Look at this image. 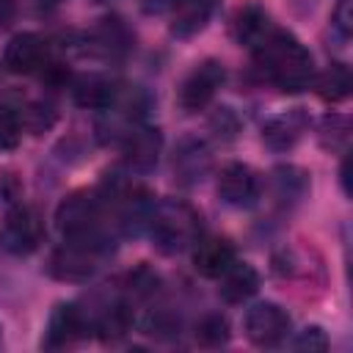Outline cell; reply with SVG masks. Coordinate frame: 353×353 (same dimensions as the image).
<instances>
[{
    "label": "cell",
    "instance_id": "cell-1",
    "mask_svg": "<svg viewBox=\"0 0 353 353\" xmlns=\"http://www.w3.org/2000/svg\"><path fill=\"white\" fill-rule=\"evenodd\" d=\"M254 61L273 85L290 94L309 88L314 80L312 52L287 30L273 28V33L254 50Z\"/></svg>",
    "mask_w": 353,
    "mask_h": 353
},
{
    "label": "cell",
    "instance_id": "cell-2",
    "mask_svg": "<svg viewBox=\"0 0 353 353\" xmlns=\"http://www.w3.org/2000/svg\"><path fill=\"white\" fill-rule=\"evenodd\" d=\"M149 232L154 240V248L160 254H176L199 234V215L179 201H163L154 204L149 215Z\"/></svg>",
    "mask_w": 353,
    "mask_h": 353
},
{
    "label": "cell",
    "instance_id": "cell-3",
    "mask_svg": "<svg viewBox=\"0 0 353 353\" xmlns=\"http://www.w3.org/2000/svg\"><path fill=\"white\" fill-rule=\"evenodd\" d=\"M102 218V199L88 190H77L66 196L55 210V223L66 240H85L97 243V226Z\"/></svg>",
    "mask_w": 353,
    "mask_h": 353
},
{
    "label": "cell",
    "instance_id": "cell-4",
    "mask_svg": "<svg viewBox=\"0 0 353 353\" xmlns=\"http://www.w3.org/2000/svg\"><path fill=\"white\" fill-rule=\"evenodd\" d=\"M223 80H226V69H223L221 61H204V63H199L182 80V85H179V97H176L179 99V108L185 113L204 110L212 102V97L218 94V88L223 85Z\"/></svg>",
    "mask_w": 353,
    "mask_h": 353
},
{
    "label": "cell",
    "instance_id": "cell-5",
    "mask_svg": "<svg viewBox=\"0 0 353 353\" xmlns=\"http://www.w3.org/2000/svg\"><path fill=\"white\" fill-rule=\"evenodd\" d=\"M47 270L58 281H88L97 270V243L66 240L50 254Z\"/></svg>",
    "mask_w": 353,
    "mask_h": 353
},
{
    "label": "cell",
    "instance_id": "cell-6",
    "mask_svg": "<svg viewBox=\"0 0 353 353\" xmlns=\"http://www.w3.org/2000/svg\"><path fill=\"white\" fill-rule=\"evenodd\" d=\"M41 237H44V229H41V218L36 215V210L19 204V207H11L6 212V221L0 229V243L6 251L30 254L39 248Z\"/></svg>",
    "mask_w": 353,
    "mask_h": 353
},
{
    "label": "cell",
    "instance_id": "cell-7",
    "mask_svg": "<svg viewBox=\"0 0 353 353\" xmlns=\"http://www.w3.org/2000/svg\"><path fill=\"white\" fill-rule=\"evenodd\" d=\"M245 336L259 345V347H276L279 342H284L287 331H290V317L281 306L276 303H256L245 312L243 320Z\"/></svg>",
    "mask_w": 353,
    "mask_h": 353
},
{
    "label": "cell",
    "instance_id": "cell-8",
    "mask_svg": "<svg viewBox=\"0 0 353 353\" xmlns=\"http://www.w3.org/2000/svg\"><path fill=\"white\" fill-rule=\"evenodd\" d=\"M160 149H163V135L157 127H146V124H135L124 132L121 138V152H124V163L132 171H152L160 160Z\"/></svg>",
    "mask_w": 353,
    "mask_h": 353
},
{
    "label": "cell",
    "instance_id": "cell-9",
    "mask_svg": "<svg viewBox=\"0 0 353 353\" xmlns=\"http://www.w3.org/2000/svg\"><path fill=\"white\" fill-rule=\"evenodd\" d=\"M47 63V41L39 33H17L3 50V66L14 74L39 72Z\"/></svg>",
    "mask_w": 353,
    "mask_h": 353
},
{
    "label": "cell",
    "instance_id": "cell-10",
    "mask_svg": "<svg viewBox=\"0 0 353 353\" xmlns=\"http://www.w3.org/2000/svg\"><path fill=\"white\" fill-rule=\"evenodd\" d=\"M218 196L229 207H248L256 199V176L243 163H226L218 176Z\"/></svg>",
    "mask_w": 353,
    "mask_h": 353
},
{
    "label": "cell",
    "instance_id": "cell-11",
    "mask_svg": "<svg viewBox=\"0 0 353 353\" xmlns=\"http://www.w3.org/2000/svg\"><path fill=\"white\" fill-rule=\"evenodd\" d=\"M306 127H309V119H306L303 110H287V113L270 119L262 127V141L273 152H287V149H292L301 141V135L306 132Z\"/></svg>",
    "mask_w": 353,
    "mask_h": 353
},
{
    "label": "cell",
    "instance_id": "cell-12",
    "mask_svg": "<svg viewBox=\"0 0 353 353\" xmlns=\"http://www.w3.org/2000/svg\"><path fill=\"white\" fill-rule=\"evenodd\" d=\"M83 314L74 303H58L50 314L47 334H44V347H66L77 336H83Z\"/></svg>",
    "mask_w": 353,
    "mask_h": 353
},
{
    "label": "cell",
    "instance_id": "cell-13",
    "mask_svg": "<svg viewBox=\"0 0 353 353\" xmlns=\"http://www.w3.org/2000/svg\"><path fill=\"white\" fill-rule=\"evenodd\" d=\"M232 262H234V248L229 245V240H223V237H201V240H196L193 268L201 276L218 279Z\"/></svg>",
    "mask_w": 353,
    "mask_h": 353
},
{
    "label": "cell",
    "instance_id": "cell-14",
    "mask_svg": "<svg viewBox=\"0 0 353 353\" xmlns=\"http://www.w3.org/2000/svg\"><path fill=\"white\" fill-rule=\"evenodd\" d=\"M259 290V273L245 265V262H232L221 276H218V295L226 303H243Z\"/></svg>",
    "mask_w": 353,
    "mask_h": 353
},
{
    "label": "cell",
    "instance_id": "cell-15",
    "mask_svg": "<svg viewBox=\"0 0 353 353\" xmlns=\"http://www.w3.org/2000/svg\"><path fill=\"white\" fill-rule=\"evenodd\" d=\"M210 149L204 141H182L174 154V174L182 185H196L210 171Z\"/></svg>",
    "mask_w": 353,
    "mask_h": 353
},
{
    "label": "cell",
    "instance_id": "cell-16",
    "mask_svg": "<svg viewBox=\"0 0 353 353\" xmlns=\"http://www.w3.org/2000/svg\"><path fill=\"white\" fill-rule=\"evenodd\" d=\"M270 33H273L270 17L259 6H243L232 19V36L237 39V44H245L251 50H256Z\"/></svg>",
    "mask_w": 353,
    "mask_h": 353
},
{
    "label": "cell",
    "instance_id": "cell-17",
    "mask_svg": "<svg viewBox=\"0 0 353 353\" xmlns=\"http://www.w3.org/2000/svg\"><path fill=\"white\" fill-rule=\"evenodd\" d=\"M171 8V33L176 39H190L207 25L212 14V0H174Z\"/></svg>",
    "mask_w": 353,
    "mask_h": 353
},
{
    "label": "cell",
    "instance_id": "cell-18",
    "mask_svg": "<svg viewBox=\"0 0 353 353\" xmlns=\"http://www.w3.org/2000/svg\"><path fill=\"white\" fill-rule=\"evenodd\" d=\"M72 97L80 108H91V110H105L113 97H116V88L108 77L102 74H83L72 83Z\"/></svg>",
    "mask_w": 353,
    "mask_h": 353
},
{
    "label": "cell",
    "instance_id": "cell-19",
    "mask_svg": "<svg viewBox=\"0 0 353 353\" xmlns=\"http://www.w3.org/2000/svg\"><path fill=\"white\" fill-rule=\"evenodd\" d=\"M314 91L323 102H342L350 97V88H353V77H350V69L345 63H331L323 74H317L314 80Z\"/></svg>",
    "mask_w": 353,
    "mask_h": 353
},
{
    "label": "cell",
    "instance_id": "cell-20",
    "mask_svg": "<svg viewBox=\"0 0 353 353\" xmlns=\"http://www.w3.org/2000/svg\"><path fill=\"white\" fill-rule=\"evenodd\" d=\"M132 328V309L127 303H113L97 323V334L105 342H116L121 336H127Z\"/></svg>",
    "mask_w": 353,
    "mask_h": 353
},
{
    "label": "cell",
    "instance_id": "cell-21",
    "mask_svg": "<svg viewBox=\"0 0 353 353\" xmlns=\"http://www.w3.org/2000/svg\"><path fill=\"white\" fill-rule=\"evenodd\" d=\"M229 336H232V331H229V320L223 314H204L196 323V342L201 347H221L229 342Z\"/></svg>",
    "mask_w": 353,
    "mask_h": 353
},
{
    "label": "cell",
    "instance_id": "cell-22",
    "mask_svg": "<svg viewBox=\"0 0 353 353\" xmlns=\"http://www.w3.org/2000/svg\"><path fill=\"white\" fill-rule=\"evenodd\" d=\"M94 39H97V44H99V50L105 55H119V52H124L130 47V33L119 19H105L94 30Z\"/></svg>",
    "mask_w": 353,
    "mask_h": 353
},
{
    "label": "cell",
    "instance_id": "cell-23",
    "mask_svg": "<svg viewBox=\"0 0 353 353\" xmlns=\"http://www.w3.org/2000/svg\"><path fill=\"white\" fill-rule=\"evenodd\" d=\"M273 185H276V199H281V201H295V199H301L303 190H306V176H303L298 168L287 165V168H276V171H273Z\"/></svg>",
    "mask_w": 353,
    "mask_h": 353
},
{
    "label": "cell",
    "instance_id": "cell-24",
    "mask_svg": "<svg viewBox=\"0 0 353 353\" xmlns=\"http://www.w3.org/2000/svg\"><path fill=\"white\" fill-rule=\"evenodd\" d=\"M143 331L149 336H157V339H171L179 334V317H174L165 309H154L143 317Z\"/></svg>",
    "mask_w": 353,
    "mask_h": 353
},
{
    "label": "cell",
    "instance_id": "cell-25",
    "mask_svg": "<svg viewBox=\"0 0 353 353\" xmlns=\"http://www.w3.org/2000/svg\"><path fill=\"white\" fill-rule=\"evenodd\" d=\"M22 138V121L19 113L11 108H0V149H14Z\"/></svg>",
    "mask_w": 353,
    "mask_h": 353
},
{
    "label": "cell",
    "instance_id": "cell-26",
    "mask_svg": "<svg viewBox=\"0 0 353 353\" xmlns=\"http://www.w3.org/2000/svg\"><path fill=\"white\" fill-rule=\"evenodd\" d=\"M157 284H160L157 273H152L146 265L135 268V270L127 276V290H130L132 295H138V298H146V295L157 292Z\"/></svg>",
    "mask_w": 353,
    "mask_h": 353
},
{
    "label": "cell",
    "instance_id": "cell-27",
    "mask_svg": "<svg viewBox=\"0 0 353 353\" xmlns=\"http://www.w3.org/2000/svg\"><path fill=\"white\" fill-rule=\"evenodd\" d=\"M292 347H295V350L320 353V350H325V347H328V336H325V331H323L320 325H309V328H303V331L295 336Z\"/></svg>",
    "mask_w": 353,
    "mask_h": 353
},
{
    "label": "cell",
    "instance_id": "cell-28",
    "mask_svg": "<svg viewBox=\"0 0 353 353\" xmlns=\"http://www.w3.org/2000/svg\"><path fill=\"white\" fill-rule=\"evenodd\" d=\"M19 121H22V127H30L33 132H41V130H47V127L55 121V113H52L50 108H44V105H30V108L19 116Z\"/></svg>",
    "mask_w": 353,
    "mask_h": 353
},
{
    "label": "cell",
    "instance_id": "cell-29",
    "mask_svg": "<svg viewBox=\"0 0 353 353\" xmlns=\"http://www.w3.org/2000/svg\"><path fill=\"white\" fill-rule=\"evenodd\" d=\"M334 28L347 39L353 30V14H350V0H339L334 8Z\"/></svg>",
    "mask_w": 353,
    "mask_h": 353
},
{
    "label": "cell",
    "instance_id": "cell-30",
    "mask_svg": "<svg viewBox=\"0 0 353 353\" xmlns=\"http://www.w3.org/2000/svg\"><path fill=\"white\" fill-rule=\"evenodd\" d=\"M17 196H19V182L14 179V174L3 171V174H0V201H3V204H14Z\"/></svg>",
    "mask_w": 353,
    "mask_h": 353
},
{
    "label": "cell",
    "instance_id": "cell-31",
    "mask_svg": "<svg viewBox=\"0 0 353 353\" xmlns=\"http://www.w3.org/2000/svg\"><path fill=\"white\" fill-rule=\"evenodd\" d=\"M11 17H14V3L11 0H0V30L11 22Z\"/></svg>",
    "mask_w": 353,
    "mask_h": 353
},
{
    "label": "cell",
    "instance_id": "cell-32",
    "mask_svg": "<svg viewBox=\"0 0 353 353\" xmlns=\"http://www.w3.org/2000/svg\"><path fill=\"white\" fill-rule=\"evenodd\" d=\"M157 8H165V6H174V0H152Z\"/></svg>",
    "mask_w": 353,
    "mask_h": 353
},
{
    "label": "cell",
    "instance_id": "cell-33",
    "mask_svg": "<svg viewBox=\"0 0 353 353\" xmlns=\"http://www.w3.org/2000/svg\"><path fill=\"white\" fill-rule=\"evenodd\" d=\"M0 331H3V328H0Z\"/></svg>",
    "mask_w": 353,
    "mask_h": 353
}]
</instances>
